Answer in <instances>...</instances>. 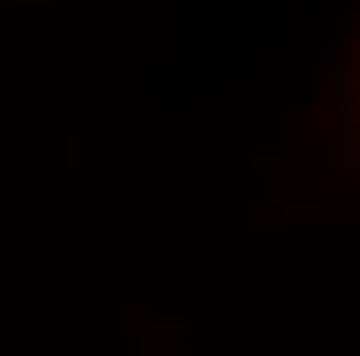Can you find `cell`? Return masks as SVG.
Masks as SVG:
<instances>
[{
	"instance_id": "6da1fadb",
	"label": "cell",
	"mask_w": 360,
	"mask_h": 356,
	"mask_svg": "<svg viewBox=\"0 0 360 356\" xmlns=\"http://www.w3.org/2000/svg\"><path fill=\"white\" fill-rule=\"evenodd\" d=\"M331 166L360 178V8L331 75Z\"/></svg>"
}]
</instances>
